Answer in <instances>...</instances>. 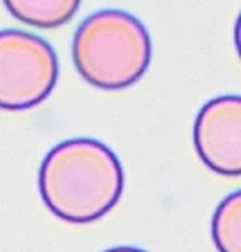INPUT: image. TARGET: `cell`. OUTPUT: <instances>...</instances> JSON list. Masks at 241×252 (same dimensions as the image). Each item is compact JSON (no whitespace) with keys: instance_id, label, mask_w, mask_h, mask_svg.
Returning <instances> with one entry per match:
<instances>
[{"instance_id":"1","label":"cell","mask_w":241,"mask_h":252,"mask_svg":"<svg viewBox=\"0 0 241 252\" xmlns=\"http://www.w3.org/2000/svg\"><path fill=\"white\" fill-rule=\"evenodd\" d=\"M38 191L45 207L66 223H93L106 216L124 191V169L117 153L93 137L54 144L38 169Z\"/></svg>"},{"instance_id":"4","label":"cell","mask_w":241,"mask_h":252,"mask_svg":"<svg viewBox=\"0 0 241 252\" xmlns=\"http://www.w3.org/2000/svg\"><path fill=\"white\" fill-rule=\"evenodd\" d=\"M194 147L207 169L219 176H241V97H214L199 110Z\"/></svg>"},{"instance_id":"2","label":"cell","mask_w":241,"mask_h":252,"mask_svg":"<svg viewBox=\"0 0 241 252\" xmlns=\"http://www.w3.org/2000/svg\"><path fill=\"white\" fill-rule=\"evenodd\" d=\"M153 57L149 30L122 9H100L84 18L72 38V61L86 84L124 90L138 84Z\"/></svg>"},{"instance_id":"5","label":"cell","mask_w":241,"mask_h":252,"mask_svg":"<svg viewBox=\"0 0 241 252\" xmlns=\"http://www.w3.org/2000/svg\"><path fill=\"white\" fill-rule=\"evenodd\" d=\"M16 21L38 30H57L74 18L81 0H2Z\"/></svg>"},{"instance_id":"7","label":"cell","mask_w":241,"mask_h":252,"mask_svg":"<svg viewBox=\"0 0 241 252\" xmlns=\"http://www.w3.org/2000/svg\"><path fill=\"white\" fill-rule=\"evenodd\" d=\"M104 252H147L142 250V248H133V246H117V248H108Z\"/></svg>"},{"instance_id":"3","label":"cell","mask_w":241,"mask_h":252,"mask_svg":"<svg viewBox=\"0 0 241 252\" xmlns=\"http://www.w3.org/2000/svg\"><path fill=\"white\" fill-rule=\"evenodd\" d=\"M59 79V59L45 38L23 30H0V110L43 104Z\"/></svg>"},{"instance_id":"6","label":"cell","mask_w":241,"mask_h":252,"mask_svg":"<svg viewBox=\"0 0 241 252\" xmlns=\"http://www.w3.org/2000/svg\"><path fill=\"white\" fill-rule=\"evenodd\" d=\"M212 241L219 252H241V191H232L216 205Z\"/></svg>"}]
</instances>
